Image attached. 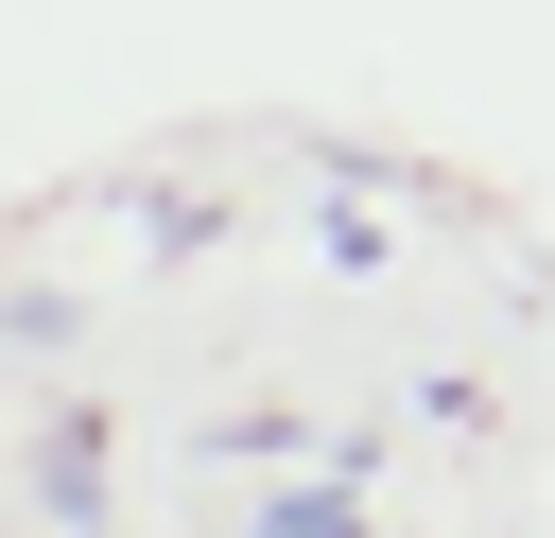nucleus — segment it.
Returning <instances> with one entry per match:
<instances>
[{
  "instance_id": "nucleus-1",
  "label": "nucleus",
  "mask_w": 555,
  "mask_h": 538,
  "mask_svg": "<svg viewBox=\"0 0 555 538\" xmlns=\"http://www.w3.org/2000/svg\"><path fill=\"white\" fill-rule=\"evenodd\" d=\"M243 538H364V521H347L330 486H295V503H278V521H243Z\"/></svg>"
}]
</instances>
